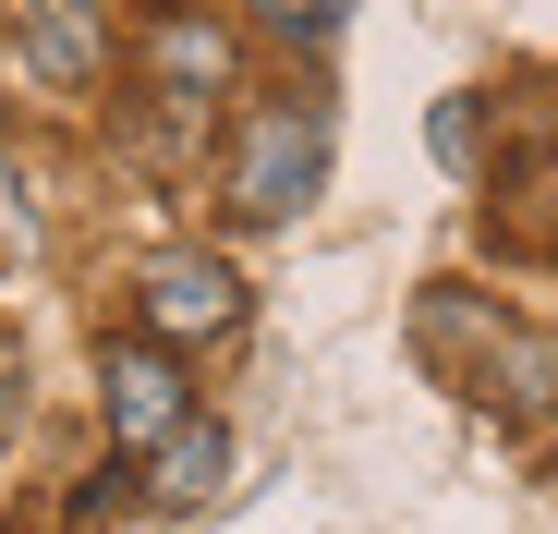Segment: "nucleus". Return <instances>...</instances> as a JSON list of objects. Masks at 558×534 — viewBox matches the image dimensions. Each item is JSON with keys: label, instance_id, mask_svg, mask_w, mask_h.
<instances>
[{"label": "nucleus", "instance_id": "obj_1", "mask_svg": "<svg viewBox=\"0 0 558 534\" xmlns=\"http://www.w3.org/2000/svg\"><path fill=\"white\" fill-rule=\"evenodd\" d=\"M316 170H328V134L304 122V110H255L243 122V146H231V219H292L304 195H316Z\"/></svg>", "mask_w": 558, "mask_h": 534}, {"label": "nucleus", "instance_id": "obj_2", "mask_svg": "<svg viewBox=\"0 0 558 534\" xmlns=\"http://www.w3.org/2000/svg\"><path fill=\"white\" fill-rule=\"evenodd\" d=\"M134 316H146V340L195 352V340H231L243 328V280H231L219 255H158L146 280H134Z\"/></svg>", "mask_w": 558, "mask_h": 534}, {"label": "nucleus", "instance_id": "obj_3", "mask_svg": "<svg viewBox=\"0 0 558 534\" xmlns=\"http://www.w3.org/2000/svg\"><path fill=\"white\" fill-rule=\"evenodd\" d=\"M98 413H110V450H170V425H182L170 340H110L98 352Z\"/></svg>", "mask_w": 558, "mask_h": 534}, {"label": "nucleus", "instance_id": "obj_4", "mask_svg": "<svg viewBox=\"0 0 558 534\" xmlns=\"http://www.w3.org/2000/svg\"><path fill=\"white\" fill-rule=\"evenodd\" d=\"M13 49H25L37 85H98L110 73V0H25Z\"/></svg>", "mask_w": 558, "mask_h": 534}, {"label": "nucleus", "instance_id": "obj_5", "mask_svg": "<svg viewBox=\"0 0 558 534\" xmlns=\"http://www.w3.org/2000/svg\"><path fill=\"white\" fill-rule=\"evenodd\" d=\"M146 85L170 110H207L219 85H231V25H207V13H158L146 25Z\"/></svg>", "mask_w": 558, "mask_h": 534}, {"label": "nucleus", "instance_id": "obj_6", "mask_svg": "<svg viewBox=\"0 0 558 534\" xmlns=\"http://www.w3.org/2000/svg\"><path fill=\"white\" fill-rule=\"evenodd\" d=\"M219 474H231V437L182 413V425H170V450H158V486H146V498H158V510H207Z\"/></svg>", "mask_w": 558, "mask_h": 534}, {"label": "nucleus", "instance_id": "obj_7", "mask_svg": "<svg viewBox=\"0 0 558 534\" xmlns=\"http://www.w3.org/2000/svg\"><path fill=\"white\" fill-rule=\"evenodd\" d=\"M437 158H449V170H474V158H486V122H474V98H437Z\"/></svg>", "mask_w": 558, "mask_h": 534}, {"label": "nucleus", "instance_id": "obj_8", "mask_svg": "<svg viewBox=\"0 0 558 534\" xmlns=\"http://www.w3.org/2000/svg\"><path fill=\"white\" fill-rule=\"evenodd\" d=\"M255 13H267V25H279V37H316V25H328V13H340V0H255Z\"/></svg>", "mask_w": 558, "mask_h": 534}, {"label": "nucleus", "instance_id": "obj_9", "mask_svg": "<svg viewBox=\"0 0 558 534\" xmlns=\"http://www.w3.org/2000/svg\"><path fill=\"white\" fill-rule=\"evenodd\" d=\"M13 425H25V365L0 352V437H13Z\"/></svg>", "mask_w": 558, "mask_h": 534}, {"label": "nucleus", "instance_id": "obj_10", "mask_svg": "<svg viewBox=\"0 0 558 534\" xmlns=\"http://www.w3.org/2000/svg\"><path fill=\"white\" fill-rule=\"evenodd\" d=\"M0 13H25V0H0Z\"/></svg>", "mask_w": 558, "mask_h": 534}]
</instances>
